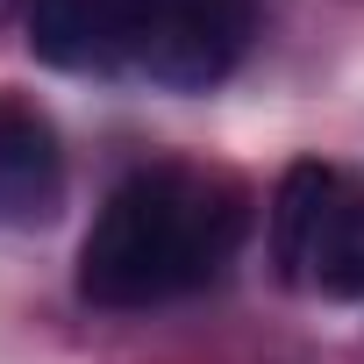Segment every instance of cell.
<instances>
[{
	"instance_id": "2",
	"label": "cell",
	"mask_w": 364,
	"mask_h": 364,
	"mask_svg": "<svg viewBox=\"0 0 364 364\" xmlns=\"http://www.w3.org/2000/svg\"><path fill=\"white\" fill-rule=\"evenodd\" d=\"M272 257L293 286L364 300V186L328 164H286L272 193Z\"/></svg>"
},
{
	"instance_id": "4",
	"label": "cell",
	"mask_w": 364,
	"mask_h": 364,
	"mask_svg": "<svg viewBox=\"0 0 364 364\" xmlns=\"http://www.w3.org/2000/svg\"><path fill=\"white\" fill-rule=\"evenodd\" d=\"M29 50L58 72H93L129 58V0H29Z\"/></svg>"
},
{
	"instance_id": "1",
	"label": "cell",
	"mask_w": 364,
	"mask_h": 364,
	"mask_svg": "<svg viewBox=\"0 0 364 364\" xmlns=\"http://www.w3.org/2000/svg\"><path fill=\"white\" fill-rule=\"evenodd\" d=\"M250 229L236 178L193 164H150L107 193L79 243V293L93 307H150L208 286Z\"/></svg>"
},
{
	"instance_id": "3",
	"label": "cell",
	"mask_w": 364,
	"mask_h": 364,
	"mask_svg": "<svg viewBox=\"0 0 364 364\" xmlns=\"http://www.w3.org/2000/svg\"><path fill=\"white\" fill-rule=\"evenodd\" d=\"M250 0H129V65L171 93H208L236 72Z\"/></svg>"
},
{
	"instance_id": "5",
	"label": "cell",
	"mask_w": 364,
	"mask_h": 364,
	"mask_svg": "<svg viewBox=\"0 0 364 364\" xmlns=\"http://www.w3.org/2000/svg\"><path fill=\"white\" fill-rule=\"evenodd\" d=\"M65 193V150L36 107L0 100V222H43Z\"/></svg>"
}]
</instances>
